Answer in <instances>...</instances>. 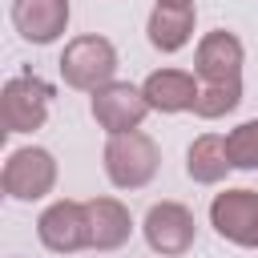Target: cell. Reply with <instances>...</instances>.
I'll return each instance as SVG.
<instances>
[{
    "label": "cell",
    "mask_w": 258,
    "mask_h": 258,
    "mask_svg": "<svg viewBox=\"0 0 258 258\" xmlns=\"http://www.w3.org/2000/svg\"><path fill=\"white\" fill-rule=\"evenodd\" d=\"M157 161H161V153H157L153 137H145V133H137V129L113 133L109 145H105V173H109V181L121 185V189H141V185H149L153 173H157Z\"/></svg>",
    "instance_id": "obj_1"
},
{
    "label": "cell",
    "mask_w": 258,
    "mask_h": 258,
    "mask_svg": "<svg viewBox=\"0 0 258 258\" xmlns=\"http://www.w3.org/2000/svg\"><path fill=\"white\" fill-rule=\"evenodd\" d=\"M117 73V48L105 36H77L64 52H60V77L73 89L97 93L101 85H109Z\"/></svg>",
    "instance_id": "obj_2"
},
{
    "label": "cell",
    "mask_w": 258,
    "mask_h": 258,
    "mask_svg": "<svg viewBox=\"0 0 258 258\" xmlns=\"http://www.w3.org/2000/svg\"><path fill=\"white\" fill-rule=\"evenodd\" d=\"M48 101H52V89L40 77H12L4 85V97H0L4 133H32V129H40L44 117H48Z\"/></svg>",
    "instance_id": "obj_3"
},
{
    "label": "cell",
    "mask_w": 258,
    "mask_h": 258,
    "mask_svg": "<svg viewBox=\"0 0 258 258\" xmlns=\"http://www.w3.org/2000/svg\"><path fill=\"white\" fill-rule=\"evenodd\" d=\"M149 109H153V105L145 101V93L133 89V85H125V81H109V85H101V89L93 93V117H97V125H101L109 137L137 129Z\"/></svg>",
    "instance_id": "obj_4"
},
{
    "label": "cell",
    "mask_w": 258,
    "mask_h": 258,
    "mask_svg": "<svg viewBox=\"0 0 258 258\" xmlns=\"http://www.w3.org/2000/svg\"><path fill=\"white\" fill-rule=\"evenodd\" d=\"M8 198L16 202H36L52 189L56 181V161L48 149H16L8 161H4V173H0Z\"/></svg>",
    "instance_id": "obj_5"
},
{
    "label": "cell",
    "mask_w": 258,
    "mask_h": 258,
    "mask_svg": "<svg viewBox=\"0 0 258 258\" xmlns=\"http://www.w3.org/2000/svg\"><path fill=\"white\" fill-rule=\"evenodd\" d=\"M210 222L234 246H258V194L254 189H226L210 206Z\"/></svg>",
    "instance_id": "obj_6"
},
{
    "label": "cell",
    "mask_w": 258,
    "mask_h": 258,
    "mask_svg": "<svg viewBox=\"0 0 258 258\" xmlns=\"http://www.w3.org/2000/svg\"><path fill=\"white\" fill-rule=\"evenodd\" d=\"M36 234L48 250L56 254H73L81 246H89V214L81 202H52L40 222H36Z\"/></svg>",
    "instance_id": "obj_7"
},
{
    "label": "cell",
    "mask_w": 258,
    "mask_h": 258,
    "mask_svg": "<svg viewBox=\"0 0 258 258\" xmlns=\"http://www.w3.org/2000/svg\"><path fill=\"white\" fill-rule=\"evenodd\" d=\"M145 242L157 254H185L194 246V214L177 202H157L145 214Z\"/></svg>",
    "instance_id": "obj_8"
},
{
    "label": "cell",
    "mask_w": 258,
    "mask_h": 258,
    "mask_svg": "<svg viewBox=\"0 0 258 258\" xmlns=\"http://www.w3.org/2000/svg\"><path fill=\"white\" fill-rule=\"evenodd\" d=\"M242 60H246V52H242V40L234 36V32H226V28H218V32H210V36H202V44H198V77L206 81V85H222V81H242Z\"/></svg>",
    "instance_id": "obj_9"
},
{
    "label": "cell",
    "mask_w": 258,
    "mask_h": 258,
    "mask_svg": "<svg viewBox=\"0 0 258 258\" xmlns=\"http://www.w3.org/2000/svg\"><path fill=\"white\" fill-rule=\"evenodd\" d=\"M12 24L32 44H52L69 24V0H12Z\"/></svg>",
    "instance_id": "obj_10"
},
{
    "label": "cell",
    "mask_w": 258,
    "mask_h": 258,
    "mask_svg": "<svg viewBox=\"0 0 258 258\" xmlns=\"http://www.w3.org/2000/svg\"><path fill=\"white\" fill-rule=\"evenodd\" d=\"M141 93H145V101H149L153 109H161V113H181V109H194V105H198V93H202V89H198L194 77L181 73V69H157V73L145 77Z\"/></svg>",
    "instance_id": "obj_11"
},
{
    "label": "cell",
    "mask_w": 258,
    "mask_h": 258,
    "mask_svg": "<svg viewBox=\"0 0 258 258\" xmlns=\"http://www.w3.org/2000/svg\"><path fill=\"white\" fill-rule=\"evenodd\" d=\"M85 214H89V246L97 250H117L133 230L129 210L117 198H93L85 202Z\"/></svg>",
    "instance_id": "obj_12"
},
{
    "label": "cell",
    "mask_w": 258,
    "mask_h": 258,
    "mask_svg": "<svg viewBox=\"0 0 258 258\" xmlns=\"http://www.w3.org/2000/svg\"><path fill=\"white\" fill-rule=\"evenodd\" d=\"M230 165H234V161H230L226 137H218V133H206V137H198V141L189 145V153H185V173H189L194 181H202V185H214V181H222Z\"/></svg>",
    "instance_id": "obj_13"
},
{
    "label": "cell",
    "mask_w": 258,
    "mask_h": 258,
    "mask_svg": "<svg viewBox=\"0 0 258 258\" xmlns=\"http://www.w3.org/2000/svg\"><path fill=\"white\" fill-rule=\"evenodd\" d=\"M194 36V8H169L157 4L149 16V44L161 52H177L185 40Z\"/></svg>",
    "instance_id": "obj_14"
},
{
    "label": "cell",
    "mask_w": 258,
    "mask_h": 258,
    "mask_svg": "<svg viewBox=\"0 0 258 258\" xmlns=\"http://www.w3.org/2000/svg\"><path fill=\"white\" fill-rule=\"evenodd\" d=\"M238 101H242V81L206 85V89L198 93V105H194V113H198V117H222V113L238 109Z\"/></svg>",
    "instance_id": "obj_15"
},
{
    "label": "cell",
    "mask_w": 258,
    "mask_h": 258,
    "mask_svg": "<svg viewBox=\"0 0 258 258\" xmlns=\"http://www.w3.org/2000/svg\"><path fill=\"white\" fill-rule=\"evenodd\" d=\"M226 149L238 169H258V117L242 121L234 133H226Z\"/></svg>",
    "instance_id": "obj_16"
},
{
    "label": "cell",
    "mask_w": 258,
    "mask_h": 258,
    "mask_svg": "<svg viewBox=\"0 0 258 258\" xmlns=\"http://www.w3.org/2000/svg\"><path fill=\"white\" fill-rule=\"evenodd\" d=\"M157 4H169V8H194V0H157Z\"/></svg>",
    "instance_id": "obj_17"
}]
</instances>
